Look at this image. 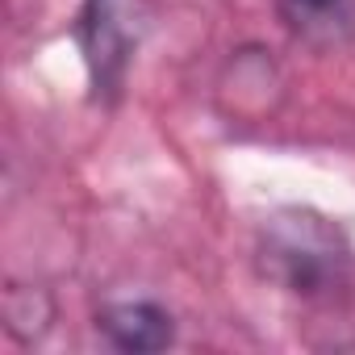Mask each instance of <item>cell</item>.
<instances>
[{
	"label": "cell",
	"instance_id": "obj_1",
	"mask_svg": "<svg viewBox=\"0 0 355 355\" xmlns=\"http://www.w3.org/2000/svg\"><path fill=\"white\" fill-rule=\"evenodd\" d=\"M255 268L288 297L330 301L347 288L355 255L347 230L334 218L309 205H284L272 209L255 230Z\"/></svg>",
	"mask_w": 355,
	"mask_h": 355
},
{
	"label": "cell",
	"instance_id": "obj_4",
	"mask_svg": "<svg viewBox=\"0 0 355 355\" xmlns=\"http://www.w3.org/2000/svg\"><path fill=\"white\" fill-rule=\"evenodd\" d=\"M276 17L297 42L313 51L355 42V0H276Z\"/></svg>",
	"mask_w": 355,
	"mask_h": 355
},
{
	"label": "cell",
	"instance_id": "obj_2",
	"mask_svg": "<svg viewBox=\"0 0 355 355\" xmlns=\"http://www.w3.org/2000/svg\"><path fill=\"white\" fill-rule=\"evenodd\" d=\"M150 9L146 0H80L71 38L80 46L92 101L113 105L130 80L134 55L146 38Z\"/></svg>",
	"mask_w": 355,
	"mask_h": 355
},
{
	"label": "cell",
	"instance_id": "obj_3",
	"mask_svg": "<svg viewBox=\"0 0 355 355\" xmlns=\"http://www.w3.org/2000/svg\"><path fill=\"white\" fill-rule=\"evenodd\" d=\"M96 330L125 355H155L175 343V318L155 297H113L96 309Z\"/></svg>",
	"mask_w": 355,
	"mask_h": 355
},
{
	"label": "cell",
	"instance_id": "obj_5",
	"mask_svg": "<svg viewBox=\"0 0 355 355\" xmlns=\"http://www.w3.org/2000/svg\"><path fill=\"white\" fill-rule=\"evenodd\" d=\"M0 313H5V330L17 343H38L55 322V301L38 284H9Z\"/></svg>",
	"mask_w": 355,
	"mask_h": 355
}]
</instances>
